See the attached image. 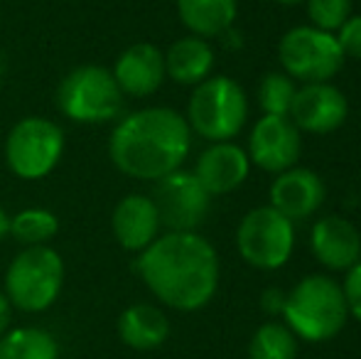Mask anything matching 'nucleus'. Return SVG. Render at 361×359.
Here are the masks:
<instances>
[{
	"instance_id": "1",
	"label": "nucleus",
	"mask_w": 361,
	"mask_h": 359,
	"mask_svg": "<svg viewBox=\"0 0 361 359\" xmlns=\"http://www.w3.org/2000/svg\"><path fill=\"white\" fill-rule=\"evenodd\" d=\"M138 273L147 291L180 312L202 310L219 288L216 249L197 231H170L140 251Z\"/></svg>"
},
{
	"instance_id": "2",
	"label": "nucleus",
	"mask_w": 361,
	"mask_h": 359,
	"mask_svg": "<svg viewBox=\"0 0 361 359\" xmlns=\"http://www.w3.org/2000/svg\"><path fill=\"white\" fill-rule=\"evenodd\" d=\"M192 148L187 118L165 106L133 111L114 128L109 155L133 180H162L182 168Z\"/></svg>"
},
{
	"instance_id": "3",
	"label": "nucleus",
	"mask_w": 361,
	"mask_h": 359,
	"mask_svg": "<svg viewBox=\"0 0 361 359\" xmlns=\"http://www.w3.org/2000/svg\"><path fill=\"white\" fill-rule=\"evenodd\" d=\"M283 322L298 340L327 342L344 330L349 320L342 286L334 278L314 273L286 293Z\"/></svg>"
},
{
	"instance_id": "4",
	"label": "nucleus",
	"mask_w": 361,
	"mask_h": 359,
	"mask_svg": "<svg viewBox=\"0 0 361 359\" xmlns=\"http://www.w3.org/2000/svg\"><path fill=\"white\" fill-rule=\"evenodd\" d=\"M248 101L241 84L228 77H209L195 87L187 106V126L209 143H226L243 130Z\"/></svg>"
},
{
	"instance_id": "5",
	"label": "nucleus",
	"mask_w": 361,
	"mask_h": 359,
	"mask_svg": "<svg viewBox=\"0 0 361 359\" xmlns=\"http://www.w3.org/2000/svg\"><path fill=\"white\" fill-rule=\"evenodd\" d=\"M64 286V261L49 246H27L5 273V298L23 312H42L54 305Z\"/></svg>"
},
{
	"instance_id": "6",
	"label": "nucleus",
	"mask_w": 361,
	"mask_h": 359,
	"mask_svg": "<svg viewBox=\"0 0 361 359\" xmlns=\"http://www.w3.org/2000/svg\"><path fill=\"white\" fill-rule=\"evenodd\" d=\"M57 106L76 123H106L123 109V94L114 74L96 64L76 67L57 89Z\"/></svg>"
},
{
	"instance_id": "7",
	"label": "nucleus",
	"mask_w": 361,
	"mask_h": 359,
	"mask_svg": "<svg viewBox=\"0 0 361 359\" xmlns=\"http://www.w3.org/2000/svg\"><path fill=\"white\" fill-rule=\"evenodd\" d=\"M283 72L293 82L322 84L337 77L344 67V52L332 32H324L312 25H300L283 35L278 44Z\"/></svg>"
},
{
	"instance_id": "8",
	"label": "nucleus",
	"mask_w": 361,
	"mask_h": 359,
	"mask_svg": "<svg viewBox=\"0 0 361 359\" xmlns=\"http://www.w3.org/2000/svg\"><path fill=\"white\" fill-rule=\"evenodd\" d=\"M64 153V130L54 121L30 116L13 126L5 140V160L20 180H42Z\"/></svg>"
},
{
	"instance_id": "9",
	"label": "nucleus",
	"mask_w": 361,
	"mask_h": 359,
	"mask_svg": "<svg viewBox=\"0 0 361 359\" xmlns=\"http://www.w3.org/2000/svg\"><path fill=\"white\" fill-rule=\"evenodd\" d=\"M236 246L248 266L261 271H276L286 266L293 256L295 224L271 205L256 207L238 224Z\"/></svg>"
},
{
	"instance_id": "10",
	"label": "nucleus",
	"mask_w": 361,
	"mask_h": 359,
	"mask_svg": "<svg viewBox=\"0 0 361 359\" xmlns=\"http://www.w3.org/2000/svg\"><path fill=\"white\" fill-rule=\"evenodd\" d=\"M152 202L162 226L170 231H195L209 214L212 195L195 173L175 170L157 180Z\"/></svg>"
},
{
	"instance_id": "11",
	"label": "nucleus",
	"mask_w": 361,
	"mask_h": 359,
	"mask_svg": "<svg viewBox=\"0 0 361 359\" xmlns=\"http://www.w3.org/2000/svg\"><path fill=\"white\" fill-rule=\"evenodd\" d=\"M248 160L261 170L281 175L295 168L302 153V133L290 116H261L248 135Z\"/></svg>"
},
{
	"instance_id": "12",
	"label": "nucleus",
	"mask_w": 361,
	"mask_h": 359,
	"mask_svg": "<svg viewBox=\"0 0 361 359\" xmlns=\"http://www.w3.org/2000/svg\"><path fill=\"white\" fill-rule=\"evenodd\" d=\"M347 96L334 84H305L295 94L293 109H290V121L298 126L300 133L327 135L347 121Z\"/></svg>"
},
{
	"instance_id": "13",
	"label": "nucleus",
	"mask_w": 361,
	"mask_h": 359,
	"mask_svg": "<svg viewBox=\"0 0 361 359\" xmlns=\"http://www.w3.org/2000/svg\"><path fill=\"white\" fill-rule=\"evenodd\" d=\"M312 254L324 269L349 271L361 261V234L349 219L327 214L314 221L310 234Z\"/></svg>"
},
{
	"instance_id": "14",
	"label": "nucleus",
	"mask_w": 361,
	"mask_h": 359,
	"mask_svg": "<svg viewBox=\"0 0 361 359\" xmlns=\"http://www.w3.org/2000/svg\"><path fill=\"white\" fill-rule=\"evenodd\" d=\"M324 202V185L317 173L307 168H290L271 185V207L286 219L302 221L312 217Z\"/></svg>"
},
{
	"instance_id": "15",
	"label": "nucleus",
	"mask_w": 361,
	"mask_h": 359,
	"mask_svg": "<svg viewBox=\"0 0 361 359\" xmlns=\"http://www.w3.org/2000/svg\"><path fill=\"white\" fill-rule=\"evenodd\" d=\"M111 74H114L121 94L143 99V96L155 94L165 82V54L150 42L130 44L116 59V67Z\"/></svg>"
},
{
	"instance_id": "16",
	"label": "nucleus",
	"mask_w": 361,
	"mask_h": 359,
	"mask_svg": "<svg viewBox=\"0 0 361 359\" xmlns=\"http://www.w3.org/2000/svg\"><path fill=\"white\" fill-rule=\"evenodd\" d=\"M248 170H251L248 153L241 145L226 140V143H212L200 155L195 175L202 182V187L214 197L228 195L236 187H241L248 178Z\"/></svg>"
},
{
	"instance_id": "17",
	"label": "nucleus",
	"mask_w": 361,
	"mask_h": 359,
	"mask_svg": "<svg viewBox=\"0 0 361 359\" xmlns=\"http://www.w3.org/2000/svg\"><path fill=\"white\" fill-rule=\"evenodd\" d=\"M160 217L155 202L145 195H128L116 205L111 217L114 236L126 251H145L160 236Z\"/></svg>"
},
{
	"instance_id": "18",
	"label": "nucleus",
	"mask_w": 361,
	"mask_h": 359,
	"mask_svg": "<svg viewBox=\"0 0 361 359\" xmlns=\"http://www.w3.org/2000/svg\"><path fill=\"white\" fill-rule=\"evenodd\" d=\"M118 337L126 347L138 352L157 350L170 337V320L157 305L133 303L118 317Z\"/></svg>"
},
{
	"instance_id": "19",
	"label": "nucleus",
	"mask_w": 361,
	"mask_h": 359,
	"mask_svg": "<svg viewBox=\"0 0 361 359\" xmlns=\"http://www.w3.org/2000/svg\"><path fill=\"white\" fill-rule=\"evenodd\" d=\"M214 69V49L202 37H182L165 52V74L177 84L197 87Z\"/></svg>"
},
{
	"instance_id": "20",
	"label": "nucleus",
	"mask_w": 361,
	"mask_h": 359,
	"mask_svg": "<svg viewBox=\"0 0 361 359\" xmlns=\"http://www.w3.org/2000/svg\"><path fill=\"white\" fill-rule=\"evenodd\" d=\"M177 13L195 37H219L231 30L238 0H177Z\"/></svg>"
},
{
	"instance_id": "21",
	"label": "nucleus",
	"mask_w": 361,
	"mask_h": 359,
	"mask_svg": "<svg viewBox=\"0 0 361 359\" xmlns=\"http://www.w3.org/2000/svg\"><path fill=\"white\" fill-rule=\"evenodd\" d=\"M0 359H59V342L42 327H15L0 337Z\"/></svg>"
},
{
	"instance_id": "22",
	"label": "nucleus",
	"mask_w": 361,
	"mask_h": 359,
	"mask_svg": "<svg viewBox=\"0 0 361 359\" xmlns=\"http://www.w3.org/2000/svg\"><path fill=\"white\" fill-rule=\"evenodd\" d=\"M248 359H298V337L286 322H263L248 342Z\"/></svg>"
},
{
	"instance_id": "23",
	"label": "nucleus",
	"mask_w": 361,
	"mask_h": 359,
	"mask_svg": "<svg viewBox=\"0 0 361 359\" xmlns=\"http://www.w3.org/2000/svg\"><path fill=\"white\" fill-rule=\"evenodd\" d=\"M59 231V219L49 209L42 207H30L15 214L10 219L8 234H13L20 244L27 246H44L49 239H54Z\"/></svg>"
},
{
	"instance_id": "24",
	"label": "nucleus",
	"mask_w": 361,
	"mask_h": 359,
	"mask_svg": "<svg viewBox=\"0 0 361 359\" xmlns=\"http://www.w3.org/2000/svg\"><path fill=\"white\" fill-rule=\"evenodd\" d=\"M298 87L286 72H271L258 84V104L263 116H290Z\"/></svg>"
},
{
	"instance_id": "25",
	"label": "nucleus",
	"mask_w": 361,
	"mask_h": 359,
	"mask_svg": "<svg viewBox=\"0 0 361 359\" xmlns=\"http://www.w3.org/2000/svg\"><path fill=\"white\" fill-rule=\"evenodd\" d=\"M312 28L337 32L352 15V0H305Z\"/></svg>"
},
{
	"instance_id": "26",
	"label": "nucleus",
	"mask_w": 361,
	"mask_h": 359,
	"mask_svg": "<svg viewBox=\"0 0 361 359\" xmlns=\"http://www.w3.org/2000/svg\"><path fill=\"white\" fill-rule=\"evenodd\" d=\"M344 57L361 59V15H349V20L334 32Z\"/></svg>"
},
{
	"instance_id": "27",
	"label": "nucleus",
	"mask_w": 361,
	"mask_h": 359,
	"mask_svg": "<svg viewBox=\"0 0 361 359\" xmlns=\"http://www.w3.org/2000/svg\"><path fill=\"white\" fill-rule=\"evenodd\" d=\"M342 293H344V300H347L349 315L357 322H361V261L347 271V278L342 283Z\"/></svg>"
},
{
	"instance_id": "28",
	"label": "nucleus",
	"mask_w": 361,
	"mask_h": 359,
	"mask_svg": "<svg viewBox=\"0 0 361 359\" xmlns=\"http://www.w3.org/2000/svg\"><path fill=\"white\" fill-rule=\"evenodd\" d=\"M283 305H286V293L281 288H266L261 296V308L268 315H283Z\"/></svg>"
},
{
	"instance_id": "29",
	"label": "nucleus",
	"mask_w": 361,
	"mask_h": 359,
	"mask_svg": "<svg viewBox=\"0 0 361 359\" xmlns=\"http://www.w3.org/2000/svg\"><path fill=\"white\" fill-rule=\"evenodd\" d=\"M10 303H8V298H5V293L0 291V337L5 335V332H8V325H10V315H13V312H10Z\"/></svg>"
},
{
	"instance_id": "30",
	"label": "nucleus",
	"mask_w": 361,
	"mask_h": 359,
	"mask_svg": "<svg viewBox=\"0 0 361 359\" xmlns=\"http://www.w3.org/2000/svg\"><path fill=\"white\" fill-rule=\"evenodd\" d=\"M8 229H10V219H8V214H5L3 207H0V239L8 236Z\"/></svg>"
},
{
	"instance_id": "31",
	"label": "nucleus",
	"mask_w": 361,
	"mask_h": 359,
	"mask_svg": "<svg viewBox=\"0 0 361 359\" xmlns=\"http://www.w3.org/2000/svg\"><path fill=\"white\" fill-rule=\"evenodd\" d=\"M276 3H281V5H300V3H305V0H276Z\"/></svg>"
}]
</instances>
